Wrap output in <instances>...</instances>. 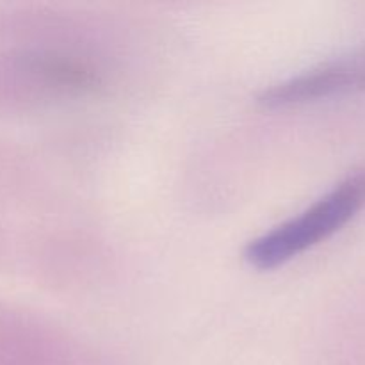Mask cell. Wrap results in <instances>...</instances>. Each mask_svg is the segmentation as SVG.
Returning a JSON list of instances; mask_svg holds the SVG:
<instances>
[{
    "instance_id": "1",
    "label": "cell",
    "mask_w": 365,
    "mask_h": 365,
    "mask_svg": "<svg viewBox=\"0 0 365 365\" xmlns=\"http://www.w3.org/2000/svg\"><path fill=\"white\" fill-rule=\"evenodd\" d=\"M365 205V170L349 175L292 220L248 242L245 260L259 271L280 267L348 225Z\"/></svg>"
},
{
    "instance_id": "2",
    "label": "cell",
    "mask_w": 365,
    "mask_h": 365,
    "mask_svg": "<svg viewBox=\"0 0 365 365\" xmlns=\"http://www.w3.org/2000/svg\"><path fill=\"white\" fill-rule=\"evenodd\" d=\"M360 88H365V52L323 64L298 77L280 82L264 91L260 103L269 109H277V107L298 106V103L327 98Z\"/></svg>"
}]
</instances>
